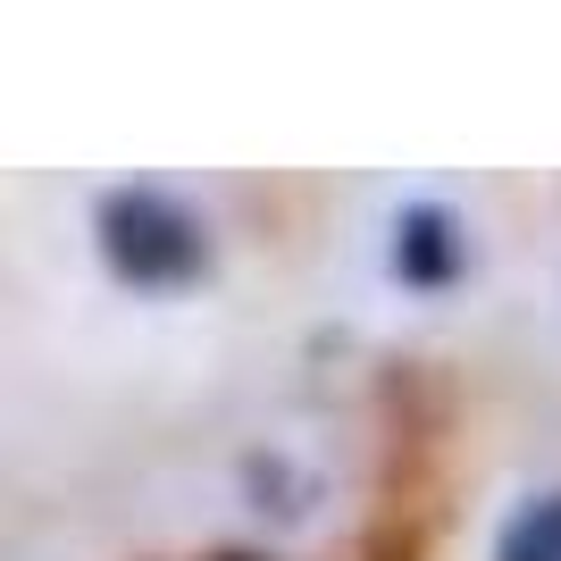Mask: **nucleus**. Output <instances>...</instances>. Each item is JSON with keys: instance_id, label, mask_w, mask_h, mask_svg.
<instances>
[{"instance_id": "f257e3e1", "label": "nucleus", "mask_w": 561, "mask_h": 561, "mask_svg": "<svg viewBox=\"0 0 561 561\" xmlns=\"http://www.w3.org/2000/svg\"><path fill=\"white\" fill-rule=\"evenodd\" d=\"M93 227H101V260H110L126 285H142V294L193 285L202 268H210V234H202V218H193L185 202L151 193V185H117V193H101Z\"/></svg>"}, {"instance_id": "f03ea898", "label": "nucleus", "mask_w": 561, "mask_h": 561, "mask_svg": "<svg viewBox=\"0 0 561 561\" xmlns=\"http://www.w3.org/2000/svg\"><path fill=\"white\" fill-rule=\"evenodd\" d=\"M394 268L411 285H453V277H461V227H453V210L411 202L402 227H394Z\"/></svg>"}, {"instance_id": "7ed1b4c3", "label": "nucleus", "mask_w": 561, "mask_h": 561, "mask_svg": "<svg viewBox=\"0 0 561 561\" xmlns=\"http://www.w3.org/2000/svg\"><path fill=\"white\" fill-rule=\"evenodd\" d=\"M494 561H561V494H537L503 519L494 537Z\"/></svg>"}]
</instances>
